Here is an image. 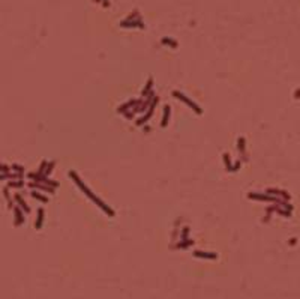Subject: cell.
I'll list each match as a JSON object with an SVG mask.
<instances>
[{
  "label": "cell",
  "mask_w": 300,
  "mask_h": 299,
  "mask_svg": "<svg viewBox=\"0 0 300 299\" xmlns=\"http://www.w3.org/2000/svg\"><path fill=\"white\" fill-rule=\"evenodd\" d=\"M152 92H153V77H149V81H147V84L144 86L141 96H143V98H146L147 95L152 93Z\"/></svg>",
  "instance_id": "cell-8"
},
{
  "label": "cell",
  "mask_w": 300,
  "mask_h": 299,
  "mask_svg": "<svg viewBox=\"0 0 300 299\" xmlns=\"http://www.w3.org/2000/svg\"><path fill=\"white\" fill-rule=\"evenodd\" d=\"M158 101H159V98L158 96H155V99L152 101V104H150V107H149V110H147V113L143 116V117H140V119L137 120V125L138 126H143L144 123H146L147 120L150 119L152 116H153V111H155V108H156V104H158Z\"/></svg>",
  "instance_id": "cell-3"
},
{
  "label": "cell",
  "mask_w": 300,
  "mask_h": 299,
  "mask_svg": "<svg viewBox=\"0 0 300 299\" xmlns=\"http://www.w3.org/2000/svg\"><path fill=\"white\" fill-rule=\"evenodd\" d=\"M248 198H251V200H257V202H270V203H275V205H278V203H281V202H282L279 197L269 196L267 192H266V194H260V192H249ZM284 202H285V200H284Z\"/></svg>",
  "instance_id": "cell-2"
},
{
  "label": "cell",
  "mask_w": 300,
  "mask_h": 299,
  "mask_svg": "<svg viewBox=\"0 0 300 299\" xmlns=\"http://www.w3.org/2000/svg\"><path fill=\"white\" fill-rule=\"evenodd\" d=\"M33 197H36L38 200H41V202H44V203H45V202H48V198H47V197L41 196V194H36V192H33Z\"/></svg>",
  "instance_id": "cell-17"
},
{
  "label": "cell",
  "mask_w": 300,
  "mask_h": 299,
  "mask_svg": "<svg viewBox=\"0 0 300 299\" xmlns=\"http://www.w3.org/2000/svg\"><path fill=\"white\" fill-rule=\"evenodd\" d=\"M42 218H44V209H39V214H38V222H36V227H38V229L42 225Z\"/></svg>",
  "instance_id": "cell-14"
},
{
  "label": "cell",
  "mask_w": 300,
  "mask_h": 299,
  "mask_svg": "<svg viewBox=\"0 0 300 299\" xmlns=\"http://www.w3.org/2000/svg\"><path fill=\"white\" fill-rule=\"evenodd\" d=\"M237 150H239L240 155H243L245 152H246V141H245V137L240 135L239 138H237Z\"/></svg>",
  "instance_id": "cell-9"
},
{
  "label": "cell",
  "mask_w": 300,
  "mask_h": 299,
  "mask_svg": "<svg viewBox=\"0 0 300 299\" xmlns=\"http://www.w3.org/2000/svg\"><path fill=\"white\" fill-rule=\"evenodd\" d=\"M33 179H38V180H42L44 183H47V185H53L54 188H57L59 187V182H56V180H48V179H44V178H38V176H32Z\"/></svg>",
  "instance_id": "cell-11"
},
{
  "label": "cell",
  "mask_w": 300,
  "mask_h": 299,
  "mask_svg": "<svg viewBox=\"0 0 300 299\" xmlns=\"http://www.w3.org/2000/svg\"><path fill=\"white\" fill-rule=\"evenodd\" d=\"M299 90H300V89H299ZM299 96H300V92H297V93H296V98H299Z\"/></svg>",
  "instance_id": "cell-20"
},
{
  "label": "cell",
  "mask_w": 300,
  "mask_h": 299,
  "mask_svg": "<svg viewBox=\"0 0 300 299\" xmlns=\"http://www.w3.org/2000/svg\"><path fill=\"white\" fill-rule=\"evenodd\" d=\"M173 96H174V98H177L180 102H183L185 105H188L189 108H191L192 111H195L198 116H200V114H203V108H201L197 102H194V101H192L189 96H186L185 93H182V92H179V90H174V92H173Z\"/></svg>",
  "instance_id": "cell-1"
},
{
  "label": "cell",
  "mask_w": 300,
  "mask_h": 299,
  "mask_svg": "<svg viewBox=\"0 0 300 299\" xmlns=\"http://www.w3.org/2000/svg\"><path fill=\"white\" fill-rule=\"evenodd\" d=\"M239 168H240V161H236V164L231 167V171H233V173H236Z\"/></svg>",
  "instance_id": "cell-18"
},
{
  "label": "cell",
  "mask_w": 300,
  "mask_h": 299,
  "mask_svg": "<svg viewBox=\"0 0 300 299\" xmlns=\"http://www.w3.org/2000/svg\"><path fill=\"white\" fill-rule=\"evenodd\" d=\"M188 235H189V227H185V229L182 230V235H180V238H182V239H186V238H188Z\"/></svg>",
  "instance_id": "cell-16"
},
{
  "label": "cell",
  "mask_w": 300,
  "mask_h": 299,
  "mask_svg": "<svg viewBox=\"0 0 300 299\" xmlns=\"http://www.w3.org/2000/svg\"><path fill=\"white\" fill-rule=\"evenodd\" d=\"M194 256L195 257H203V259H216V254L215 253H206V251H197V253H194Z\"/></svg>",
  "instance_id": "cell-10"
},
{
  "label": "cell",
  "mask_w": 300,
  "mask_h": 299,
  "mask_svg": "<svg viewBox=\"0 0 300 299\" xmlns=\"http://www.w3.org/2000/svg\"><path fill=\"white\" fill-rule=\"evenodd\" d=\"M53 168H54V163H51L50 165H48V168H47V171H45V174H44V176H47L50 171H53Z\"/></svg>",
  "instance_id": "cell-19"
},
{
  "label": "cell",
  "mask_w": 300,
  "mask_h": 299,
  "mask_svg": "<svg viewBox=\"0 0 300 299\" xmlns=\"http://www.w3.org/2000/svg\"><path fill=\"white\" fill-rule=\"evenodd\" d=\"M123 114H125V117H126V119L131 120V119H134V114H135V113H134V110H129V111H125Z\"/></svg>",
  "instance_id": "cell-15"
},
{
  "label": "cell",
  "mask_w": 300,
  "mask_h": 299,
  "mask_svg": "<svg viewBox=\"0 0 300 299\" xmlns=\"http://www.w3.org/2000/svg\"><path fill=\"white\" fill-rule=\"evenodd\" d=\"M141 102V99H135V98H132V99H129L128 102L122 104L117 107V113H125V111H129V110H134L135 107H138Z\"/></svg>",
  "instance_id": "cell-5"
},
{
  "label": "cell",
  "mask_w": 300,
  "mask_h": 299,
  "mask_svg": "<svg viewBox=\"0 0 300 299\" xmlns=\"http://www.w3.org/2000/svg\"><path fill=\"white\" fill-rule=\"evenodd\" d=\"M69 176H71V179H72V180H74V182H75V185H77L78 188L81 189V191H83V192H84L86 196H87V194H89V192H90V191H92V189H90V188H87V187H86V183H84V182L81 180V178L78 176V173H77V171L71 170V171H69Z\"/></svg>",
  "instance_id": "cell-4"
},
{
  "label": "cell",
  "mask_w": 300,
  "mask_h": 299,
  "mask_svg": "<svg viewBox=\"0 0 300 299\" xmlns=\"http://www.w3.org/2000/svg\"><path fill=\"white\" fill-rule=\"evenodd\" d=\"M192 244H194V240L192 239H185V240H182L177 247L179 248H188V245H192Z\"/></svg>",
  "instance_id": "cell-13"
},
{
  "label": "cell",
  "mask_w": 300,
  "mask_h": 299,
  "mask_svg": "<svg viewBox=\"0 0 300 299\" xmlns=\"http://www.w3.org/2000/svg\"><path fill=\"white\" fill-rule=\"evenodd\" d=\"M267 194H269V196H275V197H282V200H285V202H288V200H290L288 192H285V191H282V189L270 188V189H267Z\"/></svg>",
  "instance_id": "cell-6"
},
{
  "label": "cell",
  "mask_w": 300,
  "mask_h": 299,
  "mask_svg": "<svg viewBox=\"0 0 300 299\" xmlns=\"http://www.w3.org/2000/svg\"><path fill=\"white\" fill-rule=\"evenodd\" d=\"M170 116H171V107H170V105H165V107H164V117H162V122H161V126H162V128H167Z\"/></svg>",
  "instance_id": "cell-7"
},
{
  "label": "cell",
  "mask_w": 300,
  "mask_h": 299,
  "mask_svg": "<svg viewBox=\"0 0 300 299\" xmlns=\"http://www.w3.org/2000/svg\"><path fill=\"white\" fill-rule=\"evenodd\" d=\"M222 158H224V163H225V168H227L228 171H231L233 164H231V159H230V155H228V154H224Z\"/></svg>",
  "instance_id": "cell-12"
}]
</instances>
